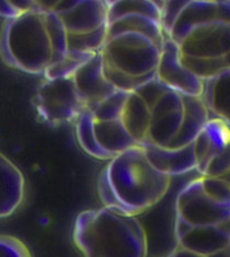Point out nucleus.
<instances>
[{"label":"nucleus","instance_id":"f257e3e1","mask_svg":"<svg viewBox=\"0 0 230 257\" xmlns=\"http://www.w3.org/2000/svg\"><path fill=\"white\" fill-rule=\"evenodd\" d=\"M73 240L84 257H147L144 228L135 215L102 208L78 215Z\"/></svg>","mask_w":230,"mask_h":257},{"label":"nucleus","instance_id":"f03ea898","mask_svg":"<svg viewBox=\"0 0 230 257\" xmlns=\"http://www.w3.org/2000/svg\"><path fill=\"white\" fill-rule=\"evenodd\" d=\"M104 173L118 200L132 215L158 203L170 189L172 178L152 166L140 146L114 156Z\"/></svg>","mask_w":230,"mask_h":257},{"label":"nucleus","instance_id":"7ed1b4c3","mask_svg":"<svg viewBox=\"0 0 230 257\" xmlns=\"http://www.w3.org/2000/svg\"><path fill=\"white\" fill-rule=\"evenodd\" d=\"M44 14L20 13L4 24L0 33V57L4 63L35 75L44 72L52 58Z\"/></svg>","mask_w":230,"mask_h":257},{"label":"nucleus","instance_id":"20e7f679","mask_svg":"<svg viewBox=\"0 0 230 257\" xmlns=\"http://www.w3.org/2000/svg\"><path fill=\"white\" fill-rule=\"evenodd\" d=\"M160 49L145 36L124 33L107 40L101 50L104 60L128 75L140 77L156 70Z\"/></svg>","mask_w":230,"mask_h":257},{"label":"nucleus","instance_id":"39448f33","mask_svg":"<svg viewBox=\"0 0 230 257\" xmlns=\"http://www.w3.org/2000/svg\"><path fill=\"white\" fill-rule=\"evenodd\" d=\"M34 105L40 118L50 126L74 121L86 109L72 77L46 79L36 91Z\"/></svg>","mask_w":230,"mask_h":257},{"label":"nucleus","instance_id":"423d86ee","mask_svg":"<svg viewBox=\"0 0 230 257\" xmlns=\"http://www.w3.org/2000/svg\"><path fill=\"white\" fill-rule=\"evenodd\" d=\"M176 218L190 226H218L230 220V204H220L202 190L196 178L183 187L176 202Z\"/></svg>","mask_w":230,"mask_h":257},{"label":"nucleus","instance_id":"0eeeda50","mask_svg":"<svg viewBox=\"0 0 230 257\" xmlns=\"http://www.w3.org/2000/svg\"><path fill=\"white\" fill-rule=\"evenodd\" d=\"M155 76L168 89L180 95L200 97L204 80L199 79L184 66L178 44L166 36L160 47Z\"/></svg>","mask_w":230,"mask_h":257},{"label":"nucleus","instance_id":"6e6552de","mask_svg":"<svg viewBox=\"0 0 230 257\" xmlns=\"http://www.w3.org/2000/svg\"><path fill=\"white\" fill-rule=\"evenodd\" d=\"M176 245L193 253L212 256L229 248V221L218 226H190L176 218Z\"/></svg>","mask_w":230,"mask_h":257},{"label":"nucleus","instance_id":"1a4fd4ad","mask_svg":"<svg viewBox=\"0 0 230 257\" xmlns=\"http://www.w3.org/2000/svg\"><path fill=\"white\" fill-rule=\"evenodd\" d=\"M184 56L219 58L230 54V23L214 22L192 30L178 44Z\"/></svg>","mask_w":230,"mask_h":257},{"label":"nucleus","instance_id":"9d476101","mask_svg":"<svg viewBox=\"0 0 230 257\" xmlns=\"http://www.w3.org/2000/svg\"><path fill=\"white\" fill-rule=\"evenodd\" d=\"M183 120L182 96L168 90L150 108L148 144L166 147L180 130Z\"/></svg>","mask_w":230,"mask_h":257},{"label":"nucleus","instance_id":"9b49d317","mask_svg":"<svg viewBox=\"0 0 230 257\" xmlns=\"http://www.w3.org/2000/svg\"><path fill=\"white\" fill-rule=\"evenodd\" d=\"M72 78L86 109L90 112L116 90L104 73V58L101 52L92 54L90 59L81 64Z\"/></svg>","mask_w":230,"mask_h":257},{"label":"nucleus","instance_id":"f8f14e48","mask_svg":"<svg viewBox=\"0 0 230 257\" xmlns=\"http://www.w3.org/2000/svg\"><path fill=\"white\" fill-rule=\"evenodd\" d=\"M214 22L230 23V3L196 0L183 9L174 22L168 36L180 44L196 27Z\"/></svg>","mask_w":230,"mask_h":257},{"label":"nucleus","instance_id":"ddd939ff","mask_svg":"<svg viewBox=\"0 0 230 257\" xmlns=\"http://www.w3.org/2000/svg\"><path fill=\"white\" fill-rule=\"evenodd\" d=\"M140 147L152 166L166 176H181L194 171L196 167L193 142L181 148H168L156 145Z\"/></svg>","mask_w":230,"mask_h":257},{"label":"nucleus","instance_id":"4468645a","mask_svg":"<svg viewBox=\"0 0 230 257\" xmlns=\"http://www.w3.org/2000/svg\"><path fill=\"white\" fill-rule=\"evenodd\" d=\"M229 122L220 117H209L202 131L193 141V151L196 162V171L202 175L211 159L229 148Z\"/></svg>","mask_w":230,"mask_h":257},{"label":"nucleus","instance_id":"2eb2a0df","mask_svg":"<svg viewBox=\"0 0 230 257\" xmlns=\"http://www.w3.org/2000/svg\"><path fill=\"white\" fill-rule=\"evenodd\" d=\"M25 197V178L20 169L0 154V219L10 217Z\"/></svg>","mask_w":230,"mask_h":257},{"label":"nucleus","instance_id":"dca6fc26","mask_svg":"<svg viewBox=\"0 0 230 257\" xmlns=\"http://www.w3.org/2000/svg\"><path fill=\"white\" fill-rule=\"evenodd\" d=\"M107 9L104 0H80L71 11L58 16L68 33H86L107 25Z\"/></svg>","mask_w":230,"mask_h":257},{"label":"nucleus","instance_id":"f3484780","mask_svg":"<svg viewBox=\"0 0 230 257\" xmlns=\"http://www.w3.org/2000/svg\"><path fill=\"white\" fill-rule=\"evenodd\" d=\"M181 96L183 102V120L180 130L166 146L168 148H181L192 144L210 117L208 109L200 97Z\"/></svg>","mask_w":230,"mask_h":257},{"label":"nucleus","instance_id":"a211bd4d","mask_svg":"<svg viewBox=\"0 0 230 257\" xmlns=\"http://www.w3.org/2000/svg\"><path fill=\"white\" fill-rule=\"evenodd\" d=\"M120 121L138 146L148 144L150 109L136 93H130Z\"/></svg>","mask_w":230,"mask_h":257},{"label":"nucleus","instance_id":"6ab92c4d","mask_svg":"<svg viewBox=\"0 0 230 257\" xmlns=\"http://www.w3.org/2000/svg\"><path fill=\"white\" fill-rule=\"evenodd\" d=\"M124 33L140 34L152 41L160 49L168 36L164 33L160 22L140 15L124 16L107 25L108 39Z\"/></svg>","mask_w":230,"mask_h":257},{"label":"nucleus","instance_id":"aec40b11","mask_svg":"<svg viewBox=\"0 0 230 257\" xmlns=\"http://www.w3.org/2000/svg\"><path fill=\"white\" fill-rule=\"evenodd\" d=\"M200 98L209 113L229 122L230 115V70L211 79L204 80Z\"/></svg>","mask_w":230,"mask_h":257},{"label":"nucleus","instance_id":"412c9836","mask_svg":"<svg viewBox=\"0 0 230 257\" xmlns=\"http://www.w3.org/2000/svg\"><path fill=\"white\" fill-rule=\"evenodd\" d=\"M94 131L96 142L110 156L122 154L132 147L138 146L126 131L120 120L94 121Z\"/></svg>","mask_w":230,"mask_h":257},{"label":"nucleus","instance_id":"4be33fe9","mask_svg":"<svg viewBox=\"0 0 230 257\" xmlns=\"http://www.w3.org/2000/svg\"><path fill=\"white\" fill-rule=\"evenodd\" d=\"M160 9L150 0H119L108 6L107 25L128 15H140L160 23Z\"/></svg>","mask_w":230,"mask_h":257},{"label":"nucleus","instance_id":"5701e85b","mask_svg":"<svg viewBox=\"0 0 230 257\" xmlns=\"http://www.w3.org/2000/svg\"><path fill=\"white\" fill-rule=\"evenodd\" d=\"M76 139L84 153L96 159H112V156L106 153V151L99 146L98 142H96L94 131V115H92V112H90L89 109H84V111L76 117Z\"/></svg>","mask_w":230,"mask_h":257},{"label":"nucleus","instance_id":"b1692460","mask_svg":"<svg viewBox=\"0 0 230 257\" xmlns=\"http://www.w3.org/2000/svg\"><path fill=\"white\" fill-rule=\"evenodd\" d=\"M181 60L184 66L201 80L211 79L230 70L229 54L219 58H198L181 53Z\"/></svg>","mask_w":230,"mask_h":257},{"label":"nucleus","instance_id":"393cba45","mask_svg":"<svg viewBox=\"0 0 230 257\" xmlns=\"http://www.w3.org/2000/svg\"><path fill=\"white\" fill-rule=\"evenodd\" d=\"M107 39V25L86 33H68V51L91 54L101 52Z\"/></svg>","mask_w":230,"mask_h":257},{"label":"nucleus","instance_id":"a878e982","mask_svg":"<svg viewBox=\"0 0 230 257\" xmlns=\"http://www.w3.org/2000/svg\"><path fill=\"white\" fill-rule=\"evenodd\" d=\"M45 30L52 49L50 62H55L62 59L68 52V32L58 14L48 12L44 14Z\"/></svg>","mask_w":230,"mask_h":257},{"label":"nucleus","instance_id":"bb28decb","mask_svg":"<svg viewBox=\"0 0 230 257\" xmlns=\"http://www.w3.org/2000/svg\"><path fill=\"white\" fill-rule=\"evenodd\" d=\"M91 53H82L68 51L66 56L60 60L50 63L44 70V76L46 79H56V78L72 77L74 72L80 68L82 63H84L91 58Z\"/></svg>","mask_w":230,"mask_h":257},{"label":"nucleus","instance_id":"cd10ccee","mask_svg":"<svg viewBox=\"0 0 230 257\" xmlns=\"http://www.w3.org/2000/svg\"><path fill=\"white\" fill-rule=\"evenodd\" d=\"M104 58V57H102ZM104 73L107 80L112 84L116 90L126 91V93H132L138 87L144 85L145 82L150 80L155 77V71L145 76L135 77L124 72L119 69L114 68L112 64L104 60Z\"/></svg>","mask_w":230,"mask_h":257},{"label":"nucleus","instance_id":"c85d7f7f","mask_svg":"<svg viewBox=\"0 0 230 257\" xmlns=\"http://www.w3.org/2000/svg\"><path fill=\"white\" fill-rule=\"evenodd\" d=\"M126 91L114 90L112 95L106 97L102 102L96 105L92 111V115L96 121H112L120 120L128 97Z\"/></svg>","mask_w":230,"mask_h":257},{"label":"nucleus","instance_id":"c756f323","mask_svg":"<svg viewBox=\"0 0 230 257\" xmlns=\"http://www.w3.org/2000/svg\"><path fill=\"white\" fill-rule=\"evenodd\" d=\"M202 190L211 200L220 204H230V185L224 177L200 176Z\"/></svg>","mask_w":230,"mask_h":257},{"label":"nucleus","instance_id":"7c9ffc66","mask_svg":"<svg viewBox=\"0 0 230 257\" xmlns=\"http://www.w3.org/2000/svg\"><path fill=\"white\" fill-rule=\"evenodd\" d=\"M96 187H98V194H99L101 202L104 204V208L114 210V211H117V212L132 215L130 211L128 210L126 206L118 200V197L112 190V187H110L109 183H108L107 176H106L104 169L100 174V176L98 178V186Z\"/></svg>","mask_w":230,"mask_h":257},{"label":"nucleus","instance_id":"2f4dec72","mask_svg":"<svg viewBox=\"0 0 230 257\" xmlns=\"http://www.w3.org/2000/svg\"><path fill=\"white\" fill-rule=\"evenodd\" d=\"M193 2H196V0H165L162 13H160V26L165 34H168L174 22L176 21L183 9Z\"/></svg>","mask_w":230,"mask_h":257},{"label":"nucleus","instance_id":"473e14b6","mask_svg":"<svg viewBox=\"0 0 230 257\" xmlns=\"http://www.w3.org/2000/svg\"><path fill=\"white\" fill-rule=\"evenodd\" d=\"M168 90L171 89H168V87L165 86L163 82H160L155 76L154 78H152L150 80L145 82L144 85L138 87L134 93L140 96L150 109L152 106H153V105Z\"/></svg>","mask_w":230,"mask_h":257},{"label":"nucleus","instance_id":"72a5a7b5","mask_svg":"<svg viewBox=\"0 0 230 257\" xmlns=\"http://www.w3.org/2000/svg\"><path fill=\"white\" fill-rule=\"evenodd\" d=\"M230 169V153L229 148L224 150L222 153L218 154L217 156L210 160L206 164L204 173L201 176H209V177H224L228 175Z\"/></svg>","mask_w":230,"mask_h":257},{"label":"nucleus","instance_id":"f704fd0d","mask_svg":"<svg viewBox=\"0 0 230 257\" xmlns=\"http://www.w3.org/2000/svg\"><path fill=\"white\" fill-rule=\"evenodd\" d=\"M0 257H32L24 242L12 236H0Z\"/></svg>","mask_w":230,"mask_h":257},{"label":"nucleus","instance_id":"c9c22d12","mask_svg":"<svg viewBox=\"0 0 230 257\" xmlns=\"http://www.w3.org/2000/svg\"><path fill=\"white\" fill-rule=\"evenodd\" d=\"M8 3L10 4L18 13L38 11L33 0H8Z\"/></svg>","mask_w":230,"mask_h":257},{"label":"nucleus","instance_id":"e433bc0d","mask_svg":"<svg viewBox=\"0 0 230 257\" xmlns=\"http://www.w3.org/2000/svg\"><path fill=\"white\" fill-rule=\"evenodd\" d=\"M18 13L15 8H14L8 0H0V16L7 18V20H12V18L16 17Z\"/></svg>","mask_w":230,"mask_h":257},{"label":"nucleus","instance_id":"4c0bfd02","mask_svg":"<svg viewBox=\"0 0 230 257\" xmlns=\"http://www.w3.org/2000/svg\"><path fill=\"white\" fill-rule=\"evenodd\" d=\"M38 11L43 13L53 12L56 5L60 3V0H33Z\"/></svg>","mask_w":230,"mask_h":257},{"label":"nucleus","instance_id":"58836bf2","mask_svg":"<svg viewBox=\"0 0 230 257\" xmlns=\"http://www.w3.org/2000/svg\"><path fill=\"white\" fill-rule=\"evenodd\" d=\"M80 0H60V3L56 5V7L54 8V13L56 14H62V13H66L68 11L76 6V4L79 3Z\"/></svg>","mask_w":230,"mask_h":257},{"label":"nucleus","instance_id":"ea45409f","mask_svg":"<svg viewBox=\"0 0 230 257\" xmlns=\"http://www.w3.org/2000/svg\"><path fill=\"white\" fill-rule=\"evenodd\" d=\"M168 257H209V256L196 254V253H193V251L184 249V248H182V247L176 245V248H174L171 253L168 255Z\"/></svg>","mask_w":230,"mask_h":257},{"label":"nucleus","instance_id":"a19ab883","mask_svg":"<svg viewBox=\"0 0 230 257\" xmlns=\"http://www.w3.org/2000/svg\"><path fill=\"white\" fill-rule=\"evenodd\" d=\"M150 2L155 4L156 6H158L160 9V12H162V8H163V5L165 3V0H150Z\"/></svg>","mask_w":230,"mask_h":257},{"label":"nucleus","instance_id":"79ce46f5","mask_svg":"<svg viewBox=\"0 0 230 257\" xmlns=\"http://www.w3.org/2000/svg\"><path fill=\"white\" fill-rule=\"evenodd\" d=\"M104 2L106 3V5H107V6H110V5L117 3V2H119V0H104Z\"/></svg>","mask_w":230,"mask_h":257},{"label":"nucleus","instance_id":"37998d69","mask_svg":"<svg viewBox=\"0 0 230 257\" xmlns=\"http://www.w3.org/2000/svg\"><path fill=\"white\" fill-rule=\"evenodd\" d=\"M217 3H230V0H214Z\"/></svg>","mask_w":230,"mask_h":257}]
</instances>
